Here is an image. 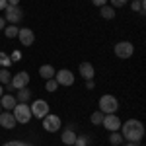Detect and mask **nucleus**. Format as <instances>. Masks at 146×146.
Here are the masks:
<instances>
[{
    "instance_id": "obj_22",
    "label": "nucleus",
    "mask_w": 146,
    "mask_h": 146,
    "mask_svg": "<svg viewBox=\"0 0 146 146\" xmlns=\"http://www.w3.org/2000/svg\"><path fill=\"white\" fill-rule=\"evenodd\" d=\"M90 121H92V125H101L103 123V113L101 111H94L92 117H90Z\"/></svg>"
},
{
    "instance_id": "obj_9",
    "label": "nucleus",
    "mask_w": 146,
    "mask_h": 146,
    "mask_svg": "<svg viewBox=\"0 0 146 146\" xmlns=\"http://www.w3.org/2000/svg\"><path fill=\"white\" fill-rule=\"evenodd\" d=\"M55 80L58 82V86H72L74 84V74L68 68H60L55 72Z\"/></svg>"
},
{
    "instance_id": "obj_2",
    "label": "nucleus",
    "mask_w": 146,
    "mask_h": 146,
    "mask_svg": "<svg viewBox=\"0 0 146 146\" xmlns=\"http://www.w3.org/2000/svg\"><path fill=\"white\" fill-rule=\"evenodd\" d=\"M119 109V100L111 96V94H105L100 98V111L103 115H109V113H117Z\"/></svg>"
},
{
    "instance_id": "obj_5",
    "label": "nucleus",
    "mask_w": 146,
    "mask_h": 146,
    "mask_svg": "<svg viewBox=\"0 0 146 146\" xmlns=\"http://www.w3.org/2000/svg\"><path fill=\"white\" fill-rule=\"evenodd\" d=\"M4 20L10 22L12 25H16L23 20V10L20 6H6L4 8Z\"/></svg>"
},
{
    "instance_id": "obj_6",
    "label": "nucleus",
    "mask_w": 146,
    "mask_h": 146,
    "mask_svg": "<svg viewBox=\"0 0 146 146\" xmlns=\"http://www.w3.org/2000/svg\"><path fill=\"white\" fill-rule=\"evenodd\" d=\"M41 123H43V129H45L47 133H56L58 129H60V125H62V121H60V117L58 115H45L43 119H41Z\"/></svg>"
},
{
    "instance_id": "obj_23",
    "label": "nucleus",
    "mask_w": 146,
    "mask_h": 146,
    "mask_svg": "<svg viewBox=\"0 0 146 146\" xmlns=\"http://www.w3.org/2000/svg\"><path fill=\"white\" fill-rule=\"evenodd\" d=\"M10 80H12V76H10V70L2 68V70H0V84H10Z\"/></svg>"
},
{
    "instance_id": "obj_19",
    "label": "nucleus",
    "mask_w": 146,
    "mask_h": 146,
    "mask_svg": "<svg viewBox=\"0 0 146 146\" xmlns=\"http://www.w3.org/2000/svg\"><path fill=\"white\" fill-rule=\"evenodd\" d=\"M131 8H133V12H136V14H144L146 12V0H133Z\"/></svg>"
},
{
    "instance_id": "obj_25",
    "label": "nucleus",
    "mask_w": 146,
    "mask_h": 146,
    "mask_svg": "<svg viewBox=\"0 0 146 146\" xmlns=\"http://www.w3.org/2000/svg\"><path fill=\"white\" fill-rule=\"evenodd\" d=\"M90 144V138L86 135H80V136H76V140H74V146H88Z\"/></svg>"
},
{
    "instance_id": "obj_38",
    "label": "nucleus",
    "mask_w": 146,
    "mask_h": 146,
    "mask_svg": "<svg viewBox=\"0 0 146 146\" xmlns=\"http://www.w3.org/2000/svg\"><path fill=\"white\" fill-rule=\"evenodd\" d=\"M138 146H140V144H138Z\"/></svg>"
},
{
    "instance_id": "obj_21",
    "label": "nucleus",
    "mask_w": 146,
    "mask_h": 146,
    "mask_svg": "<svg viewBox=\"0 0 146 146\" xmlns=\"http://www.w3.org/2000/svg\"><path fill=\"white\" fill-rule=\"evenodd\" d=\"M2 31H4V35H6L8 39H14V37H18V31H20V27H16V25H12V23H10V25H6Z\"/></svg>"
},
{
    "instance_id": "obj_7",
    "label": "nucleus",
    "mask_w": 146,
    "mask_h": 146,
    "mask_svg": "<svg viewBox=\"0 0 146 146\" xmlns=\"http://www.w3.org/2000/svg\"><path fill=\"white\" fill-rule=\"evenodd\" d=\"M29 109H31V115L37 117V119H43L45 115H49V103L45 100H35L31 105H29Z\"/></svg>"
},
{
    "instance_id": "obj_8",
    "label": "nucleus",
    "mask_w": 146,
    "mask_h": 146,
    "mask_svg": "<svg viewBox=\"0 0 146 146\" xmlns=\"http://www.w3.org/2000/svg\"><path fill=\"white\" fill-rule=\"evenodd\" d=\"M27 84H29V74H27V70H22V72H18V74H14L10 80V86L14 90H22V88H27Z\"/></svg>"
},
{
    "instance_id": "obj_30",
    "label": "nucleus",
    "mask_w": 146,
    "mask_h": 146,
    "mask_svg": "<svg viewBox=\"0 0 146 146\" xmlns=\"http://www.w3.org/2000/svg\"><path fill=\"white\" fill-rule=\"evenodd\" d=\"M12 56H14V60H20V58H22V53H20V51H14Z\"/></svg>"
},
{
    "instance_id": "obj_17",
    "label": "nucleus",
    "mask_w": 146,
    "mask_h": 146,
    "mask_svg": "<svg viewBox=\"0 0 146 146\" xmlns=\"http://www.w3.org/2000/svg\"><path fill=\"white\" fill-rule=\"evenodd\" d=\"M31 98H33V94H31L29 88H22V90H18V96H16L18 103H29Z\"/></svg>"
},
{
    "instance_id": "obj_33",
    "label": "nucleus",
    "mask_w": 146,
    "mask_h": 146,
    "mask_svg": "<svg viewBox=\"0 0 146 146\" xmlns=\"http://www.w3.org/2000/svg\"><path fill=\"white\" fill-rule=\"evenodd\" d=\"M6 6H8V2H6V0H0V12L4 10V8H6Z\"/></svg>"
},
{
    "instance_id": "obj_18",
    "label": "nucleus",
    "mask_w": 146,
    "mask_h": 146,
    "mask_svg": "<svg viewBox=\"0 0 146 146\" xmlns=\"http://www.w3.org/2000/svg\"><path fill=\"white\" fill-rule=\"evenodd\" d=\"M100 14H101L103 20H113V18H115V8L105 4V6H101V8H100Z\"/></svg>"
},
{
    "instance_id": "obj_11",
    "label": "nucleus",
    "mask_w": 146,
    "mask_h": 146,
    "mask_svg": "<svg viewBox=\"0 0 146 146\" xmlns=\"http://www.w3.org/2000/svg\"><path fill=\"white\" fill-rule=\"evenodd\" d=\"M18 39H20V43H22L23 47H31L35 43V33L29 29V27H20Z\"/></svg>"
},
{
    "instance_id": "obj_35",
    "label": "nucleus",
    "mask_w": 146,
    "mask_h": 146,
    "mask_svg": "<svg viewBox=\"0 0 146 146\" xmlns=\"http://www.w3.org/2000/svg\"><path fill=\"white\" fill-rule=\"evenodd\" d=\"M123 146H138V142H127V144H123Z\"/></svg>"
},
{
    "instance_id": "obj_36",
    "label": "nucleus",
    "mask_w": 146,
    "mask_h": 146,
    "mask_svg": "<svg viewBox=\"0 0 146 146\" xmlns=\"http://www.w3.org/2000/svg\"><path fill=\"white\" fill-rule=\"evenodd\" d=\"M2 94H4V88H2V84H0V98H2Z\"/></svg>"
},
{
    "instance_id": "obj_29",
    "label": "nucleus",
    "mask_w": 146,
    "mask_h": 146,
    "mask_svg": "<svg viewBox=\"0 0 146 146\" xmlns=\"http://www.w3.org/2000/svg\"><path fill=\"white\" fill-rule=\"evenodd\" d=\"M86 88H88V90H94V88H96V82H94V80H86Z\"/></svg>"
},
{
    "instance_id": "obj_16",
    "label": "nucleus",
    "mask_w": 146,
    "mask_h": 146,
    "mask_svg": "<svg viewBox=\"0 0 146 146\" xmlns=\"http://www.w3.org/2000/svg\"><path fill=\"white\" fill-rule=\"evenodd\" d=\"M55 68L51 66V64H41L39 66V76L43 80H51V78H55Z\"/></svg>"
},
{
    "instance_id": "obj_37",
    "label": "nucleus",
    "mask_w": 146,
    "mask_h": 146,
    "mask_svg": "<svg viewBox=\"0 0 146 146\" xmlns=\"http://www.w3.org/2000/svg\"><path fill=\"white\" fill-rule=\"evenodd\" d=\"M0 113H2V105H0Z\"/></svg>"
},
{
    "instance_id": "obj_4",
    "label": "nucleus",
    "mask_w": 146,
    "mask_h": 146,
    "mask_svg": "<svg viewBox=\"0 0 146 146\" xmlns=\"http://www.w3.org/2000/svg\"><path fill=\"white\" fill-rule=\"evenodd\" d=\"M113 53L117 58H131V56L135 55V45L131 43V41H119V43H115L113 47Z\"/></svg>"
},
{
    "instance_id": "obj_1",
    "label": "nucleus",
    "mask_w": 146,
    "mask_h": 146,
    "mask_svg": "<svg viewBox=\"0 0 146 146\" xmlns=\"http://www.w3.org/2000/svg\"><path fill=\"white\" fill-rule=\"evenodd\" d=\"M121 135L127 142H140L144 138V125L138 119H129L121 123Z\"/></svg>"
},
{
    "instance_id": "obj_31",
    "label": "nucleus",
    "mask_w": 146,
    "mask_h": 146,
    "mask_svg": "<svg viewBox=\"0 0 146 146\" xmlns=\"http://www.w3.org/2000/svg\"><path fill=\"white\" fill-rule=\"evenodd\" d=\"M8 6H20V0H6Z\"/></svg>"
},
{
    "instance_id": "obj_24",
    "label": "nucleus",
    "mask_w": 146,
    "mask_h": 146,
    "mask_svg": "<svg viewBox=\"0 0 146 146\" xmlns=\"http://www.w3.org/2000/svg\"><path fill=\"white\" fill-rule=\"evenodd\" d=\"M56 88H58V82H56L55 78H51V80H47V82H45V90L47 92L53 94V92H56Z\"/></svg>"
},
{
    "instance_id": "obj_34",
    "label": "nucleus",
    "mask_w": 146,
    "mask_h": 146,
    "mask_svg": "<svg viewBox=\"0 0 146 146\" xmlns=\"http://www.w3.org/2000/svg\"><path fill=\"white\" fill-rule=\"evenodd\" d=\"M4 27H6V20H4V18H0V31H2Z\"/></svg>"
},
{
    "instance_id": "obj_10",
    "label": "nucleus",
    "mask_w": 146,
    "mask_h": 146,
    "mask_svg": "<svg viewBox=\"0 0 146 146\" xmlns=\"http://www.w3.org/2000/svg\"><path fill=\"white\" fill-rule=\"evenodd\" d=\"M121 123H123V121L117 117V113H109V115H103V123L101 125H103L109 133H113V131H119V129H121Z\"/></svg>"
},
{
    "instance_id": "obj_20",
    "label": "nucleus",
    "mask_w": 146,
    "mask_h": 146,
    "mask_svg": "<svg viewBox=\"0 0 146 146\" xmlns=\"http://www.w3.org/2000/svg\"><path fill=\"white\" fill-rule=\"evenodd\" d=\"M109 142H111L113 146H121L125 142V138H123V135H121L119 131H113L111 135H109Z\"/></svg>"
},
{
    "instance_id": "obj_13",
    "label": "nucleus",
    "mask_w": 146,
    "mask_h": 146,
    "mask_svg": "<svg viewBox=\"0 0 146 146\" xmlns=\"http://www.w3.org/2000/svg\"><path fill=\"white\" fill-rule=\"evenodd\" d=\"M78 72L84 80H94V76H96V68H94L92 62H80Z\"/></svg>"
},
{
    "instance_id": "obj_12",
    "label": "nucleus",
    "mask_w": 146,
    "mask_h": 146,
    "mask_svg": "<svg viewBox=\"0 0 146 146\" xmlns=\"http://www.w3.org/2000/svg\"><path fill=\"white\" fill-rule=\"evenodd\" d=\"M16 125L18 123H16V119H14V113L2 109V113H0V127H4V129L10 131V129H14Z\"/></svg>"
},
{
    "instance_id": "obj_14",
    "label": "nucleus",
    "mask_w": 146,
    "mask_h": 146,
    "mask_svg": "<svg viewBox=\"0 0 146 146\" xmlns=\"http://www.w3.org/2000/svg\"><path fill=\"white\" fill-rule=\"evenodd\" d=\"M0 105H2L4 111H12V109L18 105V100H16V96H12V94H2V98H0Z\"/></svg>"
},
{
    "instance_id": "obj_15",
    "label": "nucleus",
    "mask_w": 146,
    "mask_h": 146,
    "mask_svg": "<svg viewBox=\"0 0 146 146\" xmlns=\"http://www.w3.org/2000/svg\"><path fill=\"white\" fill-rule=\"evenodd\" d=\"M76 133H74V127H66L64 131H62V135H60V140H62V144L66 146H74V140H76Z\"/></svg>"
},
{
    "instance_id": "obj_26",
    "label": "nucleus",
    "mask_w": 146,
    "mask_h": 146,
    "mask_svg": "<svg viewBox=\"0 0 146 146\" xmlns=\"http://www.w3.org/2000/svg\"><path fill=\"white\" fill-rule=\"evenodd\" d=\"M2 146H29L27 142H22V140H8V142H4Z\"/></svg>"
},
{
    "instance_id": "obj_3",
    "label": "nucleus",
    "mask_w": 146,
    "mask_h": 146,
    "mask_svg": "<svg viewBox=\"0 0 146 146\" xmlns=\"http://www.w3.org/2000/svg\"><path fill=\"white\" fill-rule=\"evenodd\" d=\"M12 113H14V119H16V123L20 125H27L29 121H31V109H29V105L27 103H18L14 109H12Z\"/></svg>"
},
{
    "instance_id": "obj_32",
    "label": "nucleus",
    "mask_w": 146,
    "mask_h": 146,
    "mask_svg": "<svg viewBox=\"0 0 146 146\" xmlns=\"http://www.w3.org/2000/svg\"><path fill=\"white\" fill-rule=\"evenodd\" d=\"M2 64H4V66H10V64H12L10 58H6V56H4V58H2Z\"/></svg>"
},
{
    "instance_id": "obj_28",
    "label": "nucleus",
    "mask_w": 146,
    "mask_h": 146,
    "mask_svg": "<svg viewBox=\"0 0 146 146\" xmlns=\"http://www.w3.org/2000/svg\"><path fill=\"white\" fill-rule=\"evenodd\" d=\"M92 4H94V6H98V8H101V6H105V4H107V0H92Z\"/></svg>"
},
{
    "instance_id": "obj_27",
    "label": "nucleus",
    "mask_w": 146,
    "mask_h": 146,
    "mask_svg": "<svg viewBox=\"0 0 146 146\" xmlns=\"http://www.w3.org/2000/svg\"><path fill=\"white\" fill-rule=\"evenodd\" d=\"M127 2H129V0H111V6L113 8H123Z\"/></svg>"
}]
</instances>
